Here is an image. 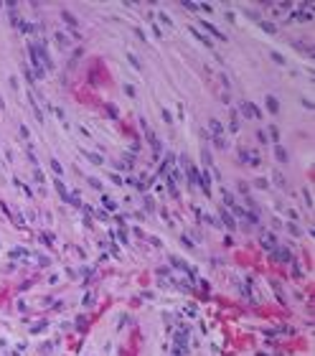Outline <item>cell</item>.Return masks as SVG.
Returning <instances> with one entry per match:
<instances>
[{"label":"cell","mask_w":315,"mask_h":356,"mask_svg":"<svg viewBox=\"0 0 315 356\" xmlns=\"http://www.w3.org/2000/svg\"><path fill=\"white\" fill-rule=\"evenodd\" d=\"M244 115H249V117H259V110H257L254 104H249V102H244Z\"/></svg>","instance_id":"1"},{"label":"cell","mask_w":315,"mask_h":356,"mask_svg":"<svg viewBox=\"0 0 315 356\" xmlns=\"http://www.w3.org/2000/svg\"><path fill=\"white\" fill-rule=\"evenodd\" d=\"M267 107H269V112H277V110H280V104H277L275 97H267Z\"/></svg>","instance_id":"2"},{"label":"cell","mask_w":315,"mask_h":356,"mask_svg":"<svg viewBox=\"0 0 315 356\" xmlns=\"http://www.w3.org/2000/svg\"><path fill=\"white\" fill-rule=\"evenodd\" d=\"M211 127H213V135H221V125L216 122V120H211Z\"/></svg>","instance_id":"3"},{"label":"cell","mask_w":315,"mask_h":356,"mask_svg":"<svg viewBox=\"0 0 315 356\" xmlns=\"http://www.w3.org/2000/svg\"><path fill=\"white\" fill-rule=\"evenodd\" d=\"M277 158H280V160L285 163V160H287V153H285V150H282V148H277Z\"/></svg>","instance_id":"4"},{"label":"cell","mask_w":315,"mask_h":356,"mask_svg":"<svg viewBox=\"0 0 315 356\" xmlns=\"http://www.w3.org/2000/svg\"><path fill=\"white\" fill-rule=\"evenodd\" d=\"M51 168H54V170H56V173H59V176L64 173V170H61V166H59V163H56V160H51Z\"/></svg>","instance_id":"5"},{"label":"cell","mask_w":315,"mask_h":356,"mask_svg":"<svg viewBox=\"0 0 315 356\" xmlns=\"http://www.w3.org/2000/svg\"><path fill=\"white\" fill-rule=\"evenodd\" d=\"M262 28H264L267 33H272V31H275V26H272V23H262Z\"/></svg>","instance_id":"6"}]
</instances>
